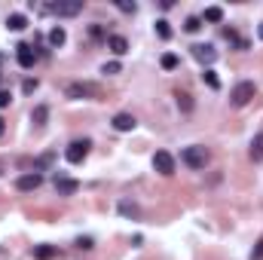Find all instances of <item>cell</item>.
<instances>
[{
    "mask_svg": "<svg viewBox=\"0 0 263 260\" xmlns=\"http://www.w3.org/2000/svg\"><path fill=\"white\" fill-rule=\"evenodd\" d=\"M3 169H6V162H3V159H0V175H3Z\"/></svg>",
    "mask_w": 263,
    "mask_h": 260,
    "instance_id": "obj_35",
    "label": "cell"
},
{
    "mask_svg": "<svg viewBox=\"0 0 263 260\" xmlns=\"http://www.w3.org/2000/svg\"><path fill=\"white\" fill-rule=\"evenodd\" d=\"M46 12H55V15H61V18H70V15H77V12H83V0H58V3H52V6H43Z\"/></svg>",
    "mask_w": 263,
    "mask_h": 260,
    "instance_id": "obj_5",
    "label": "cell"
},
{
    "mask_svg": "<svg viewBox=\"0 0 263 260\" xmlns=\"http://www.w3.org/2000/svg\"><path fill=\"white\" fill-rule=\"evenodd\" d=\"M178 107H181L184 113H190V110H193V101H190V95H187V92H178Z\"/></svg>",
    "mask_w": 263,
    "mask_h": 260,
    "instance_id": "obj_25",
    "label": "cell"
},
{
    "mask_svg": "<svg viewBox=\"0 0 263 260\" xmlns=\"http://www.w3.org/2000/svg\"><path fill=\"white\" fill-rule=\"evenodd\" d=\"M3 132H6V123H3V116H0V135H3Z\"/></svg>",
    "mask_w": 263,
    "mask_h": 260,
    "instance_id": "obj_33",
    "label": "cell"
},
{
    "mask_svg": "<svg viewBox=\"0 0 263 260\" xmlns=\"http://www.w3.org/2000/svg\"><path fill=\"white\" fill-rule=\"evenodd\" d=\"M15 58H18V64H21L25 70H31V67L37 64V52H34V46H28V43H18V46H15Z\"/></svg>",
    "mask_w": 263,
    "mask_h": 260,
    "instance_id": "obj_8",
    "label": "cell"
},
{
    "mask_svg": "<svg viewBox=\"0 0 263 260\" xmlns=\"http://www.w3.org/2000/svg\"><path fill=\"white\" fill-rule=\"evenodd\" d=\"M251 260H263V239L257 242V248L251 251Z\"/></svg>",
    "mask_w": 263,
    "mask_h": 260,
    "instance_id": "obj_31",
    "label": "cell"
},
{
    "mask_svg": "<svg viewBox=\"0 0 263 260\" xmlns=\"http://www.w3.org/2000/svg\"><path fill=\"white\" fill-rule=\"evenodd\" d=\"M9 101H12V95H9V92H6V89H0V107H6V104H9Z\"/></svg>",
    "mask_w": 263,
    "mask_h": 260,
    "instance_id": "obj_32",
    "label": "cell"
},
{
    "mask_svg": "<svg viewBox=\"0 0 263 260\" xmlns=\"http://www.w3.org/2000/svg\"><path fill=\"white\" fill-rule=\"evenodd\" d=\"M37 86H40V83H37V80H31V77H28V80L21 83V89H25L28 95H31V92H37Z\"/></svg>",
    "mask_w": 263,
    "mask_h": 260,
    "instance_id": "obj_28",
    "label": "cell"
},
{
    "mask_svg": "<svg viewBox=\"0 0 263 260\" xmlns=\"http://www.w3.org/2000/svg\"><path fill=\"white\" fill-rule=\"evenodd\" d=\"M116 9L126 12V15H135V12H138V3H135V0H116Z\"/></svg>",
    "mask_w": 263,
    "mask_h": 260,
    "instance_id": "obj_20",
    "label": "cell"
},
{
    "mask_svg": "<svg viewBox=\"0 0 263 260\" xmlns=\"http://www.w3.org/2000/svg\"><path fill=\"white\" fill-rule=\"evenodd\" d=\"M156 34H159L162 40H169V37H172V28H169V21H165V18H159V21H156Z\"/></svg>",
    "mask_w": 263,
    "mask_h": 260,
    "instance_id": "obj_26",
    "label": "cell"
},
{
    "mask_svg": "<svg viewBox=\"0 0 263 260\" xmlns=\"http://www.w3.org/2000/svg\"><path fill=\"white\" fill-rule=\"evenodd\" d=\"M181 162L190 166V169H205L208 166V150L199 147V144H190V147L181 150Z\"/></svg>",
    "mask_w": 263,
    "mask_h": 260,
    "instance_id": "obj_2",
    "label": "cell"
},
{
    "mask_svg": "<svg viewBox=\"0 0 263 260\" xmlns=\"http://www.w3.org/2000/svg\"><path fill=\"white\" fill-rule=\"evenodd\" d=\"M110 123H113V129H116V132H132V129L138 126V120H135L132 113H116Z\"/></svg>",
    "mask_w": 263,
    "mask_h": 260,
    "instance_id": "obj_12",
    "label": "cell"
},
{
    "mask_svg": "<svg viewBox=\"0 0 263 260\" xmlns=\"http://www.w3.org/2000/svg\"><path fill=\"white\" fill-rule=\"evenodd\" d=\"M92 245H95V242H92L89 236H80V239H77V248H86V251H89Z\"/></svg>",
    "mask_w": 263,
    "mask_h": 260,
    "instance_id": "obj_29",
    "label": "cell"
},
{
    "mask_svg": "<svg viewBox=\"0 0 263 260\" xmlns=\"http://www.w3.org/2000/svg\"><path fill=\"white\" fill-rule=\"evenodd\" d=\"M40 184H43V175H37V172H25V175L15 181V187H18L21 193H34Z\"/></svg>",
    "mask_w": 263,
    "mask_h": 260,
    "instance_id": "obj_9",
    "label": "cell"
},
{
    "mask_svg": "<svg viewBox=\"0 0 263 260\" xmlns=\"http://www.w3.org/2000/svg\"><path fill=\"white\" fill-rule=\"evenodd\" d=\"M46 120H49V107H46V104H37L34 113H31V123H34V126H46Z\"/></svg>",
    "mask_w": 263,
    "mask_h": 260,
    "instance_id": "obj_17",
    "label": "cell"
},
{
    "mask_svg": "<svg viewBox=\"0 0 263 260\" xmlns=\"http://www.w3.org/2000/svg\"><path fill=\"white\" fill-rule=\"evenodd\" d=\"M55 190H58V196H74V193L80 190V184H77L74 178H61V175H55Z\"/></svg>",
    "mask_w": 263,
    "mask_h": 260,
    "instance_id": "obj_10",
    "label": "cell"
},
{
    "mask_svg": "<svg viewBox=\"0 0 263 260\" xmlns=\"http://www.w3.org/2000/svg\"><path fill=\"white\" fill-rule=\"evenodd\" d=\"M52 159H55V156H52V153H43V156H40V159H37V162H34V172H37V175H40V172H43V169H49V166H52Z\"/></svg>",
    "mask_w": 263,
    "mask_h": 260,
    "instance_id": "obj_23",
    "label": "cell"
},
{
    "mask_svg": "<svg viewBox=\"0 0 263 260\" xmlns=\"http://www.w3.org/2000/svg\"><path fill=\"white\" fill-rule=\"evenodd\" d=\"M64 40H67V31L55 25V28L49 31V46H55V49H58V46H64Z\"/></svg>",
    "mask_w": 263,
    "mask_h": 260,
    "instance_id": "obj_16",
    "label": "cell"
},
{
    "mask_svg": "<svg viewBox=\"0 0 263 260\" xmlns=\"http://www.w3.org/2000/svg\"><path fill=\"white\" fill-rule=\"evenodd\" d=\"M251 159L254 162H263V132H257L251 138Z\"/></svg>",
    "mask_w": 263,
    "mask_h": 260,
    "instance_id": "obj_14",
    "label": "cell"
},
{
    "mask_svg": "<svg viewBox=\"0 0 263 260\" xmlns=\"http://www.w3.org/2000/svg\"><path fill=\"white\" fill-rule=\"evenodd\" d=\"M89 34H92L95 40H101V37H104V31H101V25H92V28H89ZM104 40H107V37H104Z\"/></svg>",
    "mask_w": 263,
    "mask_h": 260,
    "instance_id": "obj_30",
    "label": "cell"
},
{
    "mask_svg": "<svg viewBox=\"0 0 263 260\" xmlns=\"http://www.w3.org/2000/svg\"><path fill=\"white\" fill-rule=\"evenodd\" d=\"M119 211H123L126 218H141V208H138L135 202H119Z\"/></svg>",
    "mask_w": 263,
    "mask_h": 260,
    "instance_id": "obj_22",
    "label": "cell"
},
{
    "mask_svg": "<svg viewBox=\"0 0 263 260\" xmlns=\"http://www.w3.org/2000/svg\"><path fill=\"white\" fill-rule=\"evenodd\" d=\"M159 64H162V67H165V70H175V67H178V64H181V58H178V55H175V52H165V55H162V61H159Z\"/></svg>",
    "mask_w": 263,
    "mask_h": 260,
    "instance_id": "obj_21",
    "label": "cell"
},
{
    "mask_svg": "<svg viewBox=\"0 0 263 260\" xmlns=\"http://www.w3.org/2000/svg\"><path fill=\"white\" fill-rule=\"evenodd\" d=\"M254 95H257V86H254L251 80H242V83L233 86V92H230V104H233V107H245Z\"/></svg>",
    "mask_w": 263,
    "mask_h": 260,
    "instance_id": "obj_1",
    "label": "cell"
},
{
    "mask_svg": "<svg viewBox=\"0 0 263 260\" xmlns=\"http://www.w3.org/2000/svg\"><path fill=\"white\" fill-rule=\"evenodd\" d=\"M89 147H92V141H89V138H77V141H70V144H67L64 159H67L70 166H80V162L89 156Z\"/></svg>",
    "mask_w": 263,
    "mask_h": 260,
    "instance_id": "obj_3",
    "label": "cell"
},
{
    "mask_svg": "<svg viewBox=\"0 0 263 260\" xmlns=\"http://www.w3.org/2000/svg\"><path fill=\"white\" fill-rule=\"evenodd\" d=\"M199 28H202V18H199V15H190V18L184 21V31H190V34H196Z\"/></svg>",
    "mask_w": 263,
    "mask_h": 260,
    "instance_id": "obj_24",
    "label": "cell"
},
{
    "mask_svg": "<svg viewBox=\"0 0 263 260\" xmlns=\"http://www.w3.org/2000/svg\"><path fill=\"white\" fill-rule=\"evenodd\" d=\"M257 34H260V40H263V21H260V25H257Z\"/></svg>",
    "mask_w": 263,
    "mask_h": 260,
    "instance_id": "obj_34",
    "label": "cell"
},
{
    "mask_svg": "<svg viewBox=\"0 0 263 260\" xmlns=\"http://www.w3.org/2000/svg\"><path fill=\"white\" fill-rule=\"evenodd\" d=\"M119 70H123V64H119V61H107V64L101 67V74H107V77H113V74H119Z\"/></svg>",
    "mask_w": 263,
    "mask_h": 260,
    "instance_id": "obj_27",
    "label": "cell"
},
{
    "mask_svg": "<svg viewBox=\"0 0 263 260\" xmlns=\"http://www.w3.org/2000/svg\"><path fill=\"white\" fill-rule=\"evenodd\" d=\"M153 169H156L159 175H165V178L175 175V156H172L169 150H156V153H153Z\"/></svg>",
    "mask_w": 263,
    "mask_h": 260,
    "instance_id": "obj_7",
    "label": "cell"
},
{
    "mask_svg": "<svg viewBox=\"0 0 263 260\" xmlns=\"http://www.w3.org/2000/svg\"><path fill=\"white\" fill-rule=\"evenodd\" d=\"M64 95L74 98V101H80V98H98V86H95V83H86V80L67 83V86H64Z\"/></svg>",
    "mask_w": 263,
    "mask_h": 260,
    "instance_id": "obj_4",
    "label": "cell"
},
{
    "mask_svg": "<svg viewBox=\"0 0 263 260\" xmlns=\"http://www.w3.org/2000/svg\"><path fill=\"white\" fill-rule=\"evenodd\" d=\"M58 245H34V260H55Z\"/></svg>",
    "mask_w": 263,
    "mask_h": 260,
    "instance_id": "obj_13",
    "label": "cell"
},
{
    "mask_svg": "<svg viewBox=\"0 0 263 260\" xmlns=\"http://www.w3.org/2000/svg\"><path fill=\"white\" fill-rule=\"evenodd\" d=\"M202 18L211 21V25H218V21H224V9H221V6H208V9L202 12Z\"/></svg>",
    "mask_w": 263,
    "mask_h": 260,
    "instance_id": "obj_18",
    "label": "cell"
},
{
    "mask_svg": "<svg viewBox=\"0 0 263 260\" xmlns=\"http://www.w3.org/2000/svg\"><path fill=\"white\" fill-rule=\"evenodd\" d=\"M190 49H193V58L202 61L205 67H211V64L218 61V49H214L211 43H196V46H190Z\"/></svg>",
    "mask_w": 263,
    "mask_h": 260,
    "instance_id": "obj_6",
    "label": "cell"
},
{
    "mask_svg": "<svg viewBox=\"0 0 263 260\" xmlns=\"http://www.w3.org/2000/svg\"><path fill=\"white\" fill-rule=\"evenodd\" d=\"M3 61H6V55H3V52H0V64H3Z\"/></svg>",
    "mask_w": 263,
    "mask_h": 260,
    "instance_id": "obj_36",
    "label": "cell"
},
{
    "mask_svg": "<svg viewBox=\"0 0 263 260\" xmlns=\"http://www.w3.org/2000/svg\"><path fill=\"white\" fill-rule=\"evenodd\" d=\"M107 49H110L113 55H126V52H129V40H126L123 34H110V37H107Z\"/></svg>",
    "mask_w": 263,
    "mask_h": 260,
    "instance_id": "obj_11",
    "label": "cell"
},
{
    "mask_svg": "<svg viewBox=\"0 0 263 260\" xmlns=\"http://www.w3.org/2000/svg\"><path fill=\"white\" fill-rule=\"evenodd\" d=\"M202 83H205L208 89H221V80H218V74H214L211 67H205V74H202Z\"/></svg>",
    "mask_w": 263,
    "mask_h": 260,
    "instance_id": "obj_19",
    "label": "cell"
},
{
    "mask_svg": "<svg viewBox=\"0 0 263 260\" xmlns=\"http://www.w3.org/2000/svg\"><path fill=\"white\" fill-rule=\"evenodd\" d=\"M6 28H9V31H25V28H28V18H25L21 12H12V15L6 18Z\"/></svg>",
    "mask_w": 263,
    "mask_h": 260,
    "instance_id": "obj_15",
    "label": "cell"
}]
</instances>
